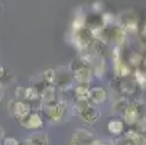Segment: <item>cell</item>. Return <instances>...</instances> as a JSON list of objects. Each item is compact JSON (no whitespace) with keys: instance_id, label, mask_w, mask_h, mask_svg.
Instances as JSON below:
<instances>
[{"instance_id":"8fae6325","label":"cell","mask_w":146,"mask_h":145,"mask_svg":"<svg viewBox=\"0 0 146 145\" xmlns=\"http://www.w3.org/2000/svg\"><path fill=\"white\" fill-rule=\"evenodd\" d=\"M93 139H96V138L93 136V134L88 132V131H86V129H77V131L74 132V136H72V141H77V142L81 144V145H87V144H90Z\"/></svg>"},{"instance_id":"ac0fdd59","label":"cell","mask_w":146,"mask_h":145,"mask_svg":"<svg viewBox=\"0 0 146 145\" xmlns=\"http://www.w3.org/2000/svg\"><path fill=\"white\" fill-rule=\"evenodd\" d=\"M142 59H143V55H142V54H139V52H132V54L129 55V58H127V64H129L130 67L137 68L139 65H142Z\"/></svg>"},{"instance_id":"9a60e30c","label":"cell","mask_w":146,"mask_h":145,"mask_svg":"<svg viewBox=\"0 0 146 145\" xmlns=\"http://www.w3.org/2000/svg\"><path fill=\"white\" fill-rule=\"evenodd\" d=\"M107 129L113 134V135H120L123 132V122L120 119H111L107 123Z\"/></svg>"},{"instance_id":"5bb4252c","label":"cell","mask_w":146,"mask_h":145,"mask_svg":"<svg viewBox=\"0 0 146 145\" xmlns=\"http://www.w3.org/2000/svg\"><path fill=\"white\" fill-rule=\"evenodd\" d=\"M88 92H90L88 84H78L74 89V93H75L77 100H88Z\"/></svg>"},{"instance_id":"83f0119b","label":"cell","mask_w":146,"mask_h":145,"mask_svg":"<svg viewBox=\"0 0 146 145\" xmlns=\"http://www.w3.org/2000/svg\"><path fill=\"white\" fill-rule=\"evenodd\" d=\"M25 89L26 87H22V86H17L16 87V90H15L16 100H25Z\"/></svg>"},{"instance_id":"7a4b0ae2","label":"cell","mask_w":146,"mask_h":145,"mask_svg":"<svg viewBox=\"0 0 146 145\" xmlns=\"http://www.w3.org/2000/svg\"><path fill=\"white\" fill-rule=\"evenodd\" d=\"M45 115L48 116V119L51 122H58L64 118L65 112H67V105L65 102H54L51 105H42Z\"/></svg>"},{"instance_id":"2e32d148","label":"cell","mask_w":146,"mask_h":145,"mask_svg":"<svg viewBox=\"0 0 146 145\" xmlns=\"http://www.w3.org/2000/svg\"><path fill=\"white\" fill-rule=\"evenodd\" d=\"M123 118H124V122L126 123H129V125H133L135 123V120L139 118V115H137V112L135 110V108L130 105L126 110H124V113H123Z\"/></svg>"},{"instance_id":"4316f807","label":"cell","mask_w":146,"mask_h":145,"mask_svg":"<svg viewBox=\"0 0 146 145\" xmlns=\"http://www.w3.org/2000/svg\"><path fill=\"white\" fill-rule=\"evenodd\" d=\"M101 20H103V25L104 26H107V25H111L114 22V15L110 13V12H106V13H103L101 16Z\"/></svg>"},{"instance_id":"3957f363","label":"cell","mask_w":146,"mask_h":145,"mask_svg":"<svg viewBox=\"0 0 146 145\" xmlns=\"http://www.w3.org/2000/svg\"><path fill=\"white\" fill-rule=\"evenodd\" d=\"M9 109H10V113L19 120L22 118H25V116H28L31 113V110H32L31 105L26 103L25 100H13V102H10Z\"/></svg>"},{"instance_id":"603a6c76","label":"cell","mask_w":146,"mask_h":145,"mask_svg":"<svg viewBox=\"0 0 146 145\" xmlns=\"http://www.w3.org/2000/svg\"><path fill=\"white\" fill-rule=\"evenodd\" d=\"M133 126H135V131L140 132V134H145L146 132V116H140L135 120L133 123Z\"/></svg>"},{"instance_id":"44dd1931","label":"cell","mask_w":146,"mask_h":145,"mask_svg":"<svg viewBox=\"0 0 146 145\" xmlns=\"http://www.w3.org/2000/svg\"><path fill=\"white\" fill-rule=\"evenodd\" d=\"M86 28V16L84 15H75V19L72 22V31H78Z\"/></svg>"},{"instance_id":"d590c367","label":"cell","mask_w":146,"mask_h":145,"mask_svg":"<svg viewBox=\"0 0 146 145\" xmlns=\"http://www.w3.org/2000/svg\"><path fill=\"white\" fill-rule=\"evenodd\" d=\"M142 65L145 67V70H146V55L143 57V59H142Z\"/></svg>"},{"instance_id":"ab89813d","label":"cell","mask_w":146,"mask_h":145,"mask_svg":"<svg viewBox=\"0 0 146 145\" xmlns=\"http://www.w3.org/2000/svg\"><path fill=\"white\" fill-rule=\"evenodd\" d=\"M0 145H2V144H0Z\"/></svg>"},{"instance_id":"8d00e7d4","label":"cell","mask_w":146,"mask_h":145,"mask_svg":"<svg viewBox=\"0 0 146 145\" xmlns=\"http://www.w3.org/2000/svg\"><path fill=\"white\" fill-rule=\"evenodd\" d=\"M2 99H3V89L0 86V102H2Z\"/></svg>"},{"instance_id":"277c9868","label":"cell","mask_w":146,"mask_h":145,"mask_svg":"<svg viewBox=\"0 0 146 145\" xmlns=\"http://www.w3.org/2000/svg\"><path fill=\"white\" fill-rule=\"evenodd\" d=\"M54 86L59 87L61 90H70L74 86V76H72V73H68V71H64V70L56 71Z\"/></svg>"},{"instance_id":"8992f818","label":"cell","mask_w":146,"mask_h":145,"mask_svg":"<svg viewBox=\"0 0 146 145\" xmlns=\"http://www.w3.org/2000/svg\"><path fill=\"white\" fill-rule=\"evenodd\" d=\"M91 71H93V76L97 77V78H103L106 76V71H107V64H106V59L101 55H93V59H91Z\"/></svg>"},{"instance_id":"ba28073f","label":"cell","mask_w":146,"mask_h":145,"mask_svg":"<svg viewBox=\"0 0 146 145\" xmlns=\"http://www.w3.org/2000/svg\"><path fill=\"white\" fill-rule=\"evenodd\" d=\"M107 99V92L101 87H93L88 92V102L93 105H100V103L106 102Z\"/></svg>"},{"instance_id":"4dcf8cb0","label":"cell","mask_w":146,"mask_h":145,"mask_svg":"<svg viewBox=\"0 0 146 145\" xmlns=\"http://www.w3.org/2000/svg\"><path fill=\"white\" fill-rule=\"evenodd\" d=\"M116 144H117V145H132V142H130L126 136H124V139H123V141H120V139H119V141H116Z\"/></svg>"},{"instance_id":"5b68a950","label":"cell","mask_w":146,"mask_h":145,"mask_svg":"<svg viewBox=\"0 0 146 145\" xmlns=\"http://www.w3.org/2000/svg\"><path fill=\"white\" fill-rule=\"evenodd\" d=\"M20 125L26 129H31V131H36V129H40L44 126V120L40 118V115L38 113H29L28 116L20 119Z\"/></svg>"},{"instance_id":"7c38bea8","label":"cell","mask_w":146,"mask_h":145,"mask_svg":"<svg viewBox=\"0 0 146 145\" xmlns=\"http://www.w3.org/2000/svg\"><path fill=\"white\" fill-rule=\"evenodd\" d=\"M124 136L132 142V145H146V138L135 129H129L126 134H124Z\"/></svg>"},{"instance_id":"836d02e7","label":"cell","mask_w":146,"mask_h":145,"mask_svg":"<svg viewBox=\"0 0 146 145\" xmlns=\"http://www.w3.org/2000/svg\"><path fill=\"white\" fill-rule=\"evenodd\" d=\"M5 77V68L2 67V65H0V80H2Z\"/></svg>"},{"instance_id":"f546056e","label":"cell","mask_w":146,"mask_h":145,"mask_svg":"<svg viewBox=\"0 0 146 145\" xmlns=\"http://www.w3.org/2000/svg\"><path fill=\"white\" fill-rule=\"evenodd\" d=\"M103 10V3L101 2H94L93 3V12L94 13H98V12H101Z\"/></svg>"},{"instance_id":"f35d334b","label":"cell","mask_w":146,"mask_h":145,"mask_svg":"<svg viewBox=\"0 0 146 145\" xmlns=\"http://www.w3.org/2000/svg\"><path fill=\"white\" fill-rule=\"evenodd\" d=\"M68 145H81V144H78L77 141H71V142H70Z\"/></svg>"},{"instance_id":"f1b7e54d","label":"cell","mask_w":146,"mask_h":145,"mask_svg":"<svg viewBox=\"0 0 146 145\" xmlns=\"http://www.w3.org/2000/svg\"><path fill=\"white\" fill-rule=\"evenodd\" d=\"M2 145H19V141L13 136H5Z\"/></svg>"},{"instance_id":"ffe728a7","label":"cell","mask_w":146,"mask_h":145,"mask_svg":"<svg viewBox=\"0 0 146 145\" xmlns=\"http://www.w3.org/2000/svg\"><path fill=\"white\" fill-rule=\"evenodd\" d=\"M55 77H56V70L54 68H48L42 73V80L45 81V84H54Z\"/></svg>"},{"instance_id":"d6986e66","label":"cell","mask_w":146,"mask_h":145,"mask_svg":"<svg viewBox=\"0 0 146 145\" xmlns=\"http://www.w3.org/2000/svg\"><path fill=\"white\" fill-rule=\"evenodd\" d=\"M135 81H136V84L140 86L142 89H146V71L136 68V71H135Z\"/></svg>"},{"instance_id":"d4e9b609","label":"cell","mask_w":146,"mask_h":145,"mask_svg":"<svg viewBox=\"0 0 146 145\" xmlns=\"http://www.w3.org/2000/svg\"><path fill=\"white\" fill-rule=\"evenodd\" d=\"M33 145H48V136L44 135V134H38V135H33L29 138Z\"/></svg>"},{"instance_id":"d6a6232c","label":"cell","mask_w":146,"mask_h":145,"mask_svg":"<svg viewBox=\"0 0 146 145\" xmlns=\"http://www.w3.org/2000/svg\"><path fill=\"white\" fill-rule=\"evenodd\" d=\"M19 145H33V142H32L31 139H25V141H22V142H19Z\"/></svg>"},{"instance_id":"e0dca14e","label":"cell","mask_w":146,"mask_h":145,"mask_svg":"<svg viewBox=\"0 0 146 145\" xmlns=\"http://www.w3.org/2000/svg\"><path fill=\"white\" fill-rule=\"evenodd\" d=\"M39 99H40V93L35 87L29 86V87L25 89V100H28V102H38Z\"/></svg>"},{"instance_id":"e575fe53","label":"cell","mask_w":146,"mask_h":145,"mask_svg":"<svg viewBox=\"0 0 146 145\" xmlns=\"http://www.w3.org/2000/svg\"><path fill=\"white\" fill-rule=\"evenodd\" d=\"M3 138H5V131H3L2 126H0V141H3Z\"/></svg>"},{"instance_id":"484cf974","label":"cell","mask_w":146,"mask_h":145,"mask_svg":"<svg viewBox=\"0 0 146 145\" xmlns=\"http://www.w3.org/2000/svg\"><path fill=\"white\" fill-rule=\"evenodd\" d=\"M88 106H90V102H88V100H75L74 110H77V113L80 115L82 110H86Z\"/></svg>"},{"instance_id":"74e56055","label":"cell","mask_w":146,"mask_h":145,"mask_svg":"<svg viewBox=\"0 0 146 145\" xmlns=\"http://www.w3.org/2000/svg\"><path fill=\"white\" fill-rule=\"evenodd\" d=\"M142 35L146 38V23H145V26H143V31H142Z\"/></svg>"},{"instance_id":"30bf717a","label":"cell","mask_w":146,"mask_h":145,"mask_svg":"<svg viewBox=\"0 0 146 145\" xmlns=\"http://www.w3.org/2000/svg\"><path fill=\"white\" fill-rule=\"evenodd\" d=\"M80 116H81V119L84 120L86 123H90V125H93V123H96V122L100 119V112L90 105L86 110H82V112L80 113Z\"/></svg>"},{"instance_id":"9c48e42d","label":"cell","mask_w":146,"mask_h":145,"mask_svg":"<svg viewBox=\"0 0 146 145\" xmlns=\"http://www.w3.org/2000/svg\"><path fill=\"white\" fill-rule=\"evenodd\" d=\"M42 105H51V103L56 102V92H55V86L54 84H46V87L42 89L40 92V99Z\"/></svg>"},{"instance_id":"7402d4cb","label":"cell","mask_w":146,"mask_h":145,"mask_svg":"<svg viewBox=\"0 0 146 145\" xmlns=\"http://www.w3.org/2000/svg\"><path fill=\"white\" fill-rule=\"evenodd\" d=\"M86 65H87V63L84 61V58H82V57H77V58H74V59L71 61V64H70V70H71V73H74V71H77L78 68L86 67Z\"/></svg>"},{"instance_id":"6da1fadb","label":"cell","mask_w":146,"mask_h":145,"mask_svg":"<svg viewBox=\"0 0 146 145\" xmlns=\"http://www.w3.org/2000/svg\"><path fill=\"white\" fill-rule=\"evenodd\" d=\"M74 45L77 47L78 51H86V49H90L91 44H93V35L91 32L87 29V28H82V29H78V31H74Z\"/></svg>"},{"instance_id":"52a82bcc","label":"cell","mask_w":146,"mask_h":145,"mask_svg":"<svg viewBox=\"0 0 146 145\" xmlns=\"http://www.w3.org/2000/svg\"><path fill=\"white\" fill-rule=\"evenodd\" d=\"M72 76H74V81H77L78 84H90V81L93 78V71L88 65H86L74 71Z\"/></svg>"},{"instance_id":"4fadbf2b","label":"cell","mask_w":146,"mask_h":145,"mask_svg":"<svg viewBox=\"0 0 146 145\" xmlns=\"http://www.w3.org/2000/svg\"><path fill=\"white\" fill-rule=\"evenodd\" d=\"M129 106H130V102H129L127 97H124V96L119 97V99H116L113 102V110L116 113H124V110H126Z\"/></svg>"},{"instance_id":"1f68e13d","label":"cell","mask_w":146,"mask_h":145,"mask_svg":"<svg viewBox=\"0 0 146 145\" xmlns=\"http://www.w3.org/2000/svg\"><path fill=\"white\" fill-rule=\"evenodd\" d=\"M87 145H106L103 141H98V139H93L90 144H87Z\"/></svg>"},{"instance_id":"cb8c5ba5","label":"cell","mask_w":146,"mask_h":145,"mask_svg":"<svg viewBox=\"0 0 146 145\" xmlns=\"http://www.w3.org/2000/svg\"><path fill=\"white\" fill-rule=\"evenodd\" d=\"M130 105L135 108V110L137 112L139 118L140 116H146V105H145L142 100H135L133 103H130Z\"/></svg>"}]
</instances>
